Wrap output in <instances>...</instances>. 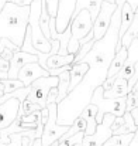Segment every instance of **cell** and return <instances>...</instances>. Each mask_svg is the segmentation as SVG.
I'll return each mask as SVG.
<instances>
[{"mask_svg":"<svg viewBox=\"0 0 138 146\" xmlns=\"http://www.w3.org/2000/svg\"><path fill=\"white\" fill-rule=\"evenodd\" d=\"M9 68H10V61H7V60H4V58L0 57V71L9 72ZM7 75H9V74H7Z\"/></svg>","mask_w":138,"mask_h":146,"instance_id":"31","label":"cell"},{"mask_svg":"<svg viewBox=\"0 0 138 146\" xmlns=\"http://www.w3.org/2000/svg\"><path fill=\"white\" fill-rule=\"evenodd\" d=\"M93 30V20L92 16L88 10H82L78 16H75L71 21V38L68 43V54H78L80 48L79 41L85 38Z\"/></svg>","mask_w":138,"mask_h":146,"instance_id":"4","label":"cell"},{"mask_svg":"<svg viewBox=\"0 0 138 146\" xmlns=\"http://www.w3.org/2000/svg\"><path fill=\"white\" fill-rule=\"evenodd\" d=\"M59 82H58V97H56V105L61 104L65 98L68 97V90H69V82H71V71H63L58 75Z\"/></svg>","mask_w":138,"mask_h":146,"instance_id":"19","label":"cell"},{"mask_svg":"<svg viewBox=\"0 0 138 146\" xmlns=\"http://www.w3.org/2000/svg\"><path fill=\"white\" fill-rule=\"evenodd\" d=\"M75 9H76V0H59L58 13L55 16V29L58 34L63 33L71 26Z\"/></svg>","mask_w":138,"mask_h":146,"instance_id":"9","label":"cell"},{"mask_svg":"<svg viewBox=\"0 0 138 146\" xmlns=\"http://www.w3.org/2000/svg\"><path fill=\"white\" fill-rule=\"evenodd\" d=\"M3 95H4V94H3V90H0V98L3 97Z\"/></svg>","mask_w":138,"mask_h":146,"instance_id":"41","label":"cell"},{"mask_svg":"<svg viewBox=\"0 0 138 146\" xmlns=\"http://www.w3.org/2000/svg\"><path fill=\"white\" fill-rule=\"evenodd\" d=\"M0 81L3 84V94H10V92H13V91L20 90V88L24 87L23 82L18 81V80H10V78H7V80H0Z\"/></svg>","mask_w":138,"mask_h":146,"instance_id":"25","label":"cell"},{"mask_svg":"<svg viewBox=\"0 0 138 146\" xmlns=\"http://www.w3.org/2000/svg\"><path fill=\"white\" fill-rule=\"evenodd\" d=\"M75 61V54H65V55H61V54H54V55H49L46 58L45 62V70H55V68H61V67H65V65H72Z\"/></svg>","mask_w":138,"mask_h":146,"instance_id":"15","label":"cell"},{"mask_svg":"<svg viewBox=\"0 0 138 146\" xmlns=\"http://www.w3.org/2000/svg\"><path fill=\"white\" fill-rule=\"evenodd\" d=\"M43 77H49V72L46 70H44L38 62H30V64H26L18 71L17 80L21 81L24 87H30L35 80L43 78Z\"/></svg>","mask_w":138,"mask_h":146,"instance_id":"11","label":"cell"},{"mask_svg":"<svg viewBox=\"0 0 138 146\" xmlns=\"http://www.w3.org/2000/svg\"><path fill=\"white\" fill-rule=\"evenodd\" d=\"M85 138V132H79L71 138H66V139H58L56 143L58 146H78V145H82V141Z\"/></svg>","mask_w":138,"mask_h":146,"instance_id":"24","label":"cell"},{"mask_svg":"<svg viewBox=\"0 0 138 146\" xmlns=\"http://www.w3.org/2000/svg\"><path fill=\"white\" fill-rule=\"evenodd\" d=\"M127 3L130 4V7H131L134 11L138 9V0H127Z\"/></svg>","mask_w":138,"mask_h":146,"instance_id":"36","label":"cell"},{"mask_svg":"<svg viewBox=\"0 0 138 146\" xmlns=\"http://www.w3.org/2000/svg\"><path fill=\"white\" fill-rule=\"evenodd\" d=\"M138 62V38H135L130 47H128V55H127V60L121 68V71L117 74L116 78H121V80H126V81H130L135 72V64Z\"/></svg>","mask_w":138,"mask_h":146,"instance_id":"12","label":"cell"},{"mask_svg":"<svg viewBox=\"0 0 138 146\" xmlns=\"http://www.w3.org/2000/svg\"><path fill=\"white\" fill-rule=\"evenodd\" d=\"M104 90L103 87H99L94 90L90 104L97 106V115H96V122L97 125L101 123L103 116L106 113H111L114 116H123L126 113V104L127 97L124 98H104Z\"/></svg>","mask_w":138,"mask_h":146,"instance_id":"3","label":"cell"},{"mask_svg":"<svg viewBox=\"0 0 138 146\" xmlns=\"http://www.w3.org/2000/svg\"><path fill=\"white\" fill-rule=\"evenodd\" d=\"M128 81L121 80V78H116L113 87L109 91H104V98H124L128 94Z\"/></svg>","mask_w":138,"mask_h":146,"instance_id":"18","label":"cell"},{"mask_svg":"<svg viewBox=\"0 0 138 146\" xmlns=\"http://www.w3.org/2000/svg\"><path fill=\"white\" fill-rule=\"evenodd\" d=\"M46 3V9L51 17L55 19L56 13H58V6H59V0H45Z\"/></svg>","mask_w":138,"mask_h":146,"instance_id":"28","label":"cell"},{"mask_svg":"<svg viewBox=\"0 0 138 146\" xmlns=\"http://www.w3.org/2000/svg\"><path fill=\"white\" fill-rule=\"evenodd\" d=\"M130 113H131V116H133V119H134L135 125L138 126V106H137V108H134V109H133Z\"/></svg>","mask_w":138,"mask_h":146,"instance_id":"35","label":"cell"},{"mask_svg":"<svg viewBox=\"0 0 138 146\" xmlns=\"http://www.w3.org/2000/svg\"><path fill=\"white\" fill-rule=\"evenodd\" d=\"M104 1H109V3H116V0H104Z\"/></svg>","mask_w":138,"mask_h":146,"instance_id":"40","label":"cell"},{"mask_svg":"<svg viewBox=\"0 0 138 146\" xmlns=\"http://www.w3.org/2000/svg\"><path fill=\"white\" fill-rule=\"evenodd\" d=\"M35 111H41L40 105L37 104H33L31 101L26 99L24 102H21V106H20V111H18V116H24V115H30Z\"/></svg>","mask_w":138,"mask_h":146,"instance_id":"26","label":"cell"},{"mask_svg":"<svg viewBox=\"0 0 138 146\" xmlns=\"http://www.w3.org/2000/svg\"><path fill=\"white\" fill-rule=\"evenodd\" d=\"M78 146H80V145H78Z\"/></svg>","mask_w":138,"mask_h":146,"instance_id":"43","label":"cell"},{"mask_svg":"<svg viewBox=\"0 0 138 146\" xmlns=\"http://www.w3.org/2000/svg\"><path fill=\"white\" fill-rule=\"evenodd\" d=\"M123 118H124V123H123V126H121L120 129H117V131H116V133H113V135L135 133V132H137V129H138V126L135 125V122H134V119H133L131 113H130V112H126V113L123 115Z\"/></svg>","mask_w":138,"mask_h":146,"instance_id":"22","label":"cell"},{"mask_svg":"<svg viewBox=\"0 0 138 146\" xmlns=\"http://www.w3.org/2000/svg\"><path fill=\"white\" fill-rule=\"evenodd\" d=\"M133 90H135V91H138V81H137V84L134 85V88H133Z\"/></svg>","mask_w":138,"mask_h":146,"instance_id":"39","label":"cell"},{"mask_svg":"<svg viewBox=\"0 0 138 146\" xmlns=\"http://www.w3.org/2000/svg\"><path fill=\"white\" fill-rule=\"evenodd\" d=\"M114 118H116L114 115L106 113L103 116L101 123L97 125L96 132L93 135H90V136L85 135V138L82 141V146H104V143L109 141V138H111V135H113L111 125H113Z\"/></svg>","mask_w":138,"mask_h":146,"instance_id":"7","label":"cell"},{"mask_svg":"<svg viewBox=\"0 0 138 146\" xmlns=\"http://www.w3.org/2000/svg\"><path fill=\"white\" fill-rule=\"evenodd\" d=\"M138 106V91L133 90L127 94V104H126V112H131L134 108Z\"/></svg>","mask_w":138,"mask_h":146,"instance_id":"27","label":"cell"},{"mask_svg":"<svg viewBox=\"0 0 138 146\" xmlns=\"http://www.w3.org/2000/svg\"><path fill=\"white\" fill-rule=\"evenodd\" d=\"M56 97H58V88H52L48 94V98H46V105L48 104H55L56 102Z\"/></svg>","mask_w":138,"mask_h":146,"instance_id":"30","label":"cell"},{"mask_svg":"<svg viewBox=\"0 0 138 146\" xmlns=\"http://www.w3.org/2000/svg\"><path fill=\"white\" fill-rule=\"evenodd\" d=\"M116 7H117L116 3H109V1L103 0L100 11L93 23V41L94 43L99 41L109 30V26L111 23V17H113V13L116 11Z\"/></svg>","mask_w":138,"mask_h":146,"instance_id":"8","label":"cell"},{"mask_svg":"<svg viewBox=\"0 0 138 146\" xmlns=\"http://www.w3.org/2000/svg\"><path fill=\"white\" fill-rule=\"evenodd\" d=\"M96 115H97V106L89 104L80 113V116L86 121L88 126H86V131H85V135L86 136H90L96 132V128H97V122H96Z\"/></svg>","mask_w":138,"mask_h":146,"instance_id":"17","label":"cell"},{"mask_svg":"<svg viewBox=\"0 0 138 146\" xmlns=\"http://www.w3.org/2000/svg\"><path fill=\"white\" fill-rule=\"evenodd\" d=\"M51 146H58V143H56V142H54V143H52Z\"/></svg>","mask_w":138,"mask_h":146,"instance_id":"42","label":"cell"},{"mask_svg":"<svg viewBox=\"0 0 138 146\" xmlns=\"http://www.w3.org/2000/svg\"><path fill=\"white\" fill-rule=\"evenodd\" d=\"M18 132H26V129L20 125V118L17 116V119L7 128L0 129V145H10V135L11 133H18Z\"/></svg>","mask_w":138,"mask_h":146,"instance_id":"20","label":"cell"},{"mask_svg":"<svg viewBox=\"0 0 138 146\" xmlns=\"http://www.w3.org/2000/svg\"><path fill=\"white\" fill-rule=\"evenodd\" d=\"M127 0H116V11L113 13L111 23L106 34L93 44L90 51L79 61L89 64V71L82 82L68 94L61 104H58V125L71 126L82 111L90 104L93 92L101 87L107 80L110 64L116 55V46L118 40V31L121 24V9ZM76 64V62H75Z\"/></svg>","mask_w":138,"mask_h":146,"instance_id":"1","label":"cell"},{"mask_svg":"<svg viewBox=\"0 0 138 146\" xmlns=\"http://www.w3.org/2000/svg\"><path fill=\"white\" fill-rule=\"evenodd\" d=\"M135 133H127V135H111L104 146H128L131 143Z\"/></svg>","mask_w":138,"mask_h":146,"instance_id":"23","label":"cell"},{"mask_svg":"<svg viewBox=\"0 0 138 146\" xmlns=\"http://www.w3.org/2000/svg\"><path fill=\"white\" fill-rule=\"evenodd\" d=\"M33 142H34V141H33L30 136H24V138H23V141H21V146H31Z\"/></svg>","mask_w":138,"mask_h":146,"instance_id":"34","label":"cell"},{"mask_svg":"<svg viewBox=\"0 0 138 146\" xmlns=\"http://www.w3.org/2000/svg\"><path fill=\"white\" fill-rule=\"evenodd\" d=\"M128 146H138V129L135 132V135H134V138H133V141H131V143Z\"/></svg>","mask_w":138,"mask_h":146,"instance_id":"37","label":"cell"},{"mask_svg":"<svg viewBox=\"0 0 138 146\" xmlns=\"http://www.w3.org/2000/svg\"><path fill=\"white\" fill-rule=\"evenodd\" d=\"M46 109L49 115H48V122L45 123L44 131H43L41 142H43V146H51L69 131V126L58 125V121H56L58 119V105L56 104H48Z\"/></svg>","mask_w":138,"mask_h":146,"instance_id":"5","label":"cell"},{"mask_svg":"<svg viewBox=\"0 0 138 146\" xmlns=\"http://www.w3.org/2000/svg\"><path fill=\"white\" fill-rule=\"evenodd\" d=\"M30 6H17L6 1L0 10V38H7L21 48L28 27Z\"/></svg>","mask_w":138,"mask_h":146,"instance_id":"2","label":"cell"},{"mask_svg":"<svg viewBox=\"0 0 138 146\" xmlns=\"http://www.w3.org/2000/svg\"><path fill=\"white\" fill-rule=\"evenodd\" d=\"M114 81H116V78H107V80L104 81V84L101 85V87H103V90H104V91H109V90L113 87Z\"/></svg>","mask_w":138,"mask_h":146,"instance_id":"32","label":"cell"},{"mask_svg":"<svg viewBox=\"0 0 138 146\" xmlns=\"http://www.w3.org/2000/svg\"><path fill=\"white\" fill-rule=\"evenodd\" d=\"M88 71H89V64H86V62L72 64V67H71V82H69L68 92H72L82 82V80L85 78V75L88 74Z\"/></svg>","mask_w":138,"mask_h":146,"instance_id":"14","label":"cell"},{"mask_svg":"<svg viewBox=\"0 0 138 146\" xmlns=\"http://www.w3.org/2000/svg\"><path fill=\"white\" fill-rule=\"evenodd\" d=\"M58 82H59V78L58 77H51V75L35 80L30 85V94H28L27 99L31 101L33 104L40 105V108L44 109V108H46V98H48L49 91L52 88H56Z\"/></svg>","mask_w":138,"mask_h":146,"instance_id":"6","label":"cell"},{"mask_svg":"<svg viewBox=\"0 0 138 146\" xmlns=\"http://www.w3.org/2000/svg\"><path fill=\"white\" fill-rule=\"evenodd\" d=\"M123 123H124V118H123V116H116L114 121H113V125H111V131H113V133H116V131L120 129V128L123 126Z\"/></svg>","mask_w":138,"mask_h":146,"instance_id":"29","label":"cell"},{"mask_svg":"<svg viewBox=\"0 0 138 146\" xmlns=\"http://www.w3.org/2000/svg\"><path fill=\"white\" fill-rule=\"evenodd\" d=\"M30 62H38V57L34 54H28L24 51H16L10 60V68H9V78L10 80H17L18 71Z\"/></svg>","mask_w":138,"mask_h":146,"instance_id":"13","label":"cell"},{"mask_svg":"<svg viewBox=\"0 0 138 146\" xmlns=\"http://www.w3.org/2000/svg\"><path fill=\"white\" fill-rule=\"evenodd\" d=\"M21 102L17 98H10L0 105V129L10 126L18 116Z\"/></svg>","mask_w":138,"mask_h":146,"instance_id":"10","label":"cell"},{"mask_svg":"<svg viewBox=\"0 0 138 146\" xmlns=\"http://www.w3.org/2000/svg\"><path fill=\"white\" fill-rule=\"evenodd\" d=\"M127 55H128V48L126 47H121L116 52L111 64H110V68H109V72H107V78H116L117 74L121 71L126 60H127Z\"/></svg>","mask_w":138,"mask_h":146,"instance_id":"16","label":"cell"},{"mask_svg":"<svg viewBox=\"0 0 138 146\" xmlns=\"http://www.w3.org/2000/svg\"><path fill=\"white\" fill-rule=\"evenodd\" d=\"M9 1H11L17 6H30L33 0H9Z\"/></svg>","mask_w":138,"mask_h":146,"instance_id":"33","label":"cell"},{"mask_svg":"<svg viewBox=\"0 0 138 146\" xmlns=\"http://www.w3.org/2000/svg\"><path fill=\"white\" fill-rule=\"evenodd\" d=\"M138 38V13L135 11V16H134V20L131 23V26L127 29V31L124 33L123 38H121V47H126L128 48L130 44Z\"/></svg>","mask_w":138,"mask_h":146,"instance_id":"21","label":"cell"},{"mask_svg":"<svg viewBox=\"0 0 138 146\" xmlns=\"http://www.w3.org/2000/svg\"><path fill=\"white\" fill-rule=\"evenodd\" d=\"M31 146H43V142H41V138H37V139H34V142L31 143Z\"/></svg>","mask_w":138,"mask_h":146,"instance_id":"38","label":"cell"}]
</instances>
